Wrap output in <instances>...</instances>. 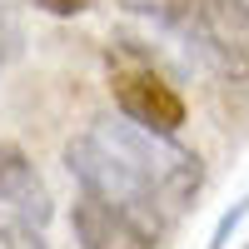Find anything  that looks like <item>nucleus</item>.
<instances>
[{"instance_id": "10", "label": "nucleus", "mask_w": 249, "mask_h": 249, "mask_svg": "<svg viewBox=\"0 0 249 249\" xmlns=\"http://www.w3.org/2000/svg\"><path fill=\"white\" fill-rule=\"evenodd\" d=\"M40 10H50V15H80V10H90L95 0H35Z\"/></svg>"}, {"instance_id": "11", "label": "nucleus", "mask_w": 249, "mask_h": 249, "mask_svg": "<svg viewBox=\"0 0 249 249\" xmlns=\"http://www.w3.org/2000/svg\"><path fill=\"white\" fill-rule=\"evenodd\" d=\"M239 219H244V204H234V210L224 214V224H219V234H214V249H224V239H230V230H234Z\"/></svg>"}, {"instance_id": "5", "label": "nucleus", "mask_w": 249, "mask_h": 249, "mask_svg": "<svg viewBox=\"0 0 249 249\" xmlns=\"http://www.w3.org/2000/svg\"><path fill=\"white\" fill-rule=\"evenodd\" d=\"M70 230L80 239V249H155V230L140 224L135 214L115 210V204L95 199V195H80L75 214H70Z\"/></svg>"}, {"instance_id": "7", "label": "nucleus", "mask_w": 249, "mask_h": 249, "mask_svg": "<svg viewBox=\"0 0 249 249\" xmlns=\"http://www.w3.org/2000/svg\"><path fill=\"white\" fill-rule=\"evenodd\" d=\"M0 249H45V239H40L35 224L15 219V214L5 210V214H0Z\"/></svg>"}, {"instance_id": "3", "label": "nucleus", "mask_w": 249, "mask_h": 249, "mask_svg": "<svg viewBox=\"0 0 249 249\" xmlns=\"http://www.w3.org/2000/svg\"><path fill=\"white\" fill-rule=\"evenodd\" d=\"M164 30L214 75L249 80V5L244 0H184Z\"/></svg>"}, {"instance_id": "6", "label": "nucleus", "mask_w": 249, "mask_h": 249, "mask_svg": "<svg viewBox=\"0 0 249 249\" xmlns=\"http://www.w3.org/2000/svg\"><path fill=\"white\" fill-rule=\"evenodd\" d=\"M0 204L15 219L35 224V230H45L50 214H55V199L45 190V179H40V170L30 164V155L20 144H0Z\"/></svg>"}, {"instance_id": "1", "label": "nucleus", "mask_w": 249, "mask_h": 249, "mask_svg": "<svg viewBox=\"0 0 249 249\" xmlns=\"http://www.w3.org/2000/svg\"><path fill=\"white\" fill-rule=\"evenodd\" d=\"M95 135L110 144L115 155H124L135 164V170L155 184V195L164 204V214H184L195 204L199 195V184H204V164L195 150H184V144L175 135H164V130H150V124H135L130 115H120V120H95Z\"/></svg>"}, {"instance_id": "2", "label": "nucleus", "mask_w": 249, "mask_h": 249, "mask_svg": "<svg viewBox=\"0 0 249 249\" xmlns=\"http://www.w3.org/2000/svg\"><path fill=\"white\" fill-rule=\"evenodd\" d=\"M65 170L80 179V190H85V195L115 204V210H124V214H135L140 224H150L155 234L164 230V219H170V214H164V204H160V195H155V184L144 179L124 155H115L95 130L75 135V140L65 144Z\"/></svg>"}, {"instance_id": "4", "label": "nucleus", "mask_w": 249, "mask_h": 249, "mask_svg": "<svg viewBox=\"0 0 249 249\" xmlns=\"http://www.w3.org/2000/svg\"><path fill=\"white\" fill-rule=\"evenodd\" d=\"M110 90H115L120 115H130L135 124H150V130H164V135H175L179 124H184L179 90L144 55H135L130 45L110 50Z\"/></svg>"}, {"instance_id": "9", "label": "nucleus", "mask_w": 249, "mask_h": 249, "mask_svg": "<svg viewBox=\"0 0 249 249\" xmlns=\"http://www.w3.org/2000/svg\"><path fill=\"white\" fill-rule=\"evenodd\" d=\"M124 10H135V15H150L155 25H170L175 20V10L184 5V0H120Z\"/></svg>"}, {"instance_id": "8", "label": "nucleus", "mask_w": 249, "mask_h": 249, "mask_svg": "<svg viewBox=\"0 0 249 249\" xmlns=\"http://www.w3.org/2000/svg\"><path fill=\"white\" fill-rule=\"evenodd\" d=\"M20 45H25V30H20V15L0 5V70H5L10 60L20 55Z\"/></svg>"}]
</instances>
